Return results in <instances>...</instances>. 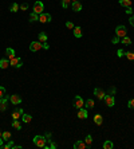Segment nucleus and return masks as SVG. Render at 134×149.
Masks as SVG:
<instances>
[{
	"label": "nucleus",
	"instance_id": "nucleus-35",
	"mask_svg": "<svg viewBox=\"0 0 134 149\" xmlns=\"http://www.w3.org/2000/svg\"><path fill=\"white\" fill-rule=\"evenodd\" d=\"M5 95V89L3 86H0V98H3Z\"/></svg>",
	"mask_w": 134,
	"mask_h": 149
},
{
	"label": "nucleus",
	"instance_id": "nucleus-11",
	"mask_svg": "<svg viewBox=\"0 0 134 149\" xmlns=\"http://www.w3.org/2000/svg\"><path fill=\"white\" fill-rule=\"evenodd\" d=\"M87 109L86 108H81V109H78V118H81V120H85L87 118Z\"/></svg>",
	"mask_w": 134,
	"mask_h": 149
},
{
	"label": "nucleus",
	"instance_id": "nucleus-40",
	"mask_svg": "<svg viewBox=\"0 0 134 149\" xmlns=\"http://www.w3.org/2000/svg\"><path fill=\"white\" fill-rule=\"evenodd\" d=\"M119 40H121V39H119V38H118V36H114V38H113V40H111V42H113V43H114V44H115V43H118V42H119Z\"/></svg>",
	"mask_w": 134,
	"mask_h": 149
},
{
	"label": "nucleus",
	"instance_id": "nucleus-8",
	"mask_svg": "<svg viewBox=\"0 0 134 149\" xmlns=\"http://www.w3.org/2000/svg\"><path fill=\"white\" fill-rule=\"evenodd\" d=\"M94 95H95L98 99H105V97H106V93H105V90H103V89H99V87H97V89H94Z\"/></svg>",
	"mask_w": 134,
	"mask_h": 149
},
{
	"label": "nucleus",
	"instance_id": "nucleus-25",
	"mask_svg": "<svg viewBox=\"0 0 134 149\" xmlns=\"http://www.w3.org/2000/svg\"><path fill=\"white\" fill-rule=\"evenodd\" d=\"M2 139H3V141L11 140V133H9V132H3V133H2Z\"/></svg>",
	"mask_w": 134,
	"mask_h": 149
},
{
	"label": "nucleus",
	"instance_id": "nucleus-27",
	"mask_svg": "<svg viewBox=\"0 0 134 149\" xmlns=\"http://www.w3.org/2000/svg\"><path fill=\"white\" fill-rule=\"evenodd\" d=\"M121 43H124L125 46H129V44H131V39L126 35L125 38H122V39H121Z\"/></svg>",
	"mask_w": 134,
	"mask_h": 149
},
{
	"label": "nucleus",
	"instance_id": "nucleus-34",
	"mask_svg": "<svg viewBox=\"0 0 134 149\" xmlns=\"http://www.w3.org/2000/svg\"><path fill=\"white\" fill-rule=\"evenodd\" d=\"M66 27H67V28H70V30H74L75 26H74V23H72V22H66Z\"/></svg>",
	"mask_w": 134,
	"mask_h": 149
},
{
	"label": "nucleus",
	"instance_id": "nucleus-20",
	"mask_svg": "<svg viewBox=\"0 0 134 149\" xmlns=\"http://www.w3.org/2000/svg\"><path fill=\"white\" fill-rule=\"evenodd\" d=\"M8 66H11V65H9V61H8V59H5V58L0 59V68H7Z\"/></svg>",
	"mask_w": 134,
	"mask_h": 149
},
{
	"label": "nucleus",
	"instance_id": "nucleus-22",
	"mask_svg": "<svg viewBox=\"0 0 134 149\" xmlns=\"http://www.w3.org/2000/svg\"><path fill=\"white\" fill-rule=\"evenodd\" d=\"M94 101L93 99H87L86 102H85V106H86V109H93L94 108Z\"/></svg>",
	"mask_w": 134,
	"mask_h": 149
},
{
	"label": "nucleus",
	"instance_id": "nucleus-47",
	"mask_svg": "<svg viewBox=\"0 0 134 149\" xmlns=\"http://www.w3.org/2000/svg\"><path fill=\"white\" fill-rule=\"evenodd\" d=\"M71 2H78V0H71Z\"/></svg>",
	"mask_w": 134,
	"mask_h": 149
},
{
	"label": "nucleus",
	"instance_id": "nucleus-15",
	"mask_svg": "<svg viewBox=\"0 0 134 149\" xmlns=\"http://www.w3.org/2000/svg\"><path fill=\"white\" fill-rule=\"evenodd\" d=\"M71 8H72V11H75V12H79V11H82V4L79 2H72Z\"/></svg>",
	"mask_w": 134,
	"mask_h": 149
},
{
	"label": "nucleus",
	"instance_id": "nucleus-5",
	"mask_svg": "<svg viewBox=\"0 0 134 149\" xmlns=\"http://www.w3.org/2000/svg\"><path fill=\"white\" fill-rule=\"evenodd\" d=\"M72 105H74V108H76V109H81V108L85 106V101L82 99V97L76 95V97L74 98V101H72Z\"/></svg>",
	"mask_w": 134,
	"mask_h": 149
},
{
	"label": "nucleus",
	"instance_id": "nucleus-38",
	"mask_svg": "<svg viewBox=\"0 0 134 149\" xmlns=\"http://www.w3.org/2000/svg\"><path fill=\"white\" fill-rule=\"evenodd\" d=\"M19 8L21 11H26V9H28V4H21V6H19Z\"/></svg>",
	"mask_w": 134,
	"mask_h": 149
},
{
	"label": "nucleus",
	"instance_id": "nucleus-21",
	"mask_svg": "<svg viewBox=\"0 0 134 149\" xmlns=\"http://www.w3.org/2000/svg\"><path fill=\"white\" fill-rule=\"evenodd\" d=\"M94 122H95L97 125H102V122H103V117L100 116V114H95V116H94Z\"/></svg>",
	"mask_w": 134,
	"mask_h": 149
},
{
	"label": "nucleus",
	"instance_id": "nucleus-23",
	"mask_svg": "<svg viewBox=\"0 0 134 149\" xmlns=\"http://www.w3.org/2000/svg\"><path fill=\"white\" fill-rule=\"evenodd\" d=\"M119 4L124 7H131V0H119Z\"/></svg>",
	"mask_w": 134,
	"mask_h": 149
},
{
	"label": "nucleus",
	"instance_id": "nucleus-46",
	"mask_svg": "<svg viewBox=\"0 0 134 149\" xmlns=\"http://www.w3.org/2000/svg\"><path fill=\"white\" fill-rule=\"evenodd\" d=\"M0 139H2V132H0Z\"/></svg>",
	"mask_w": 134,
	"mask_h": 149
},
{
	"label": "nucleus",
	"instance_id": "nucleus-3",
	"mask_svg": "<svg viewBox=\"0 0 134 149\" xmlns=\"http://www.w3.org/2000/svg\"><path fill=\"white\" fill-rule=\"evenodd\" d=\"M43 11H44V4L43 2H35V4H34V12L40 15L43 14Z\"/></svg>",
	"mask_w": 134,
	"mask_h": 149
},
{
	"label": "nucleus",
	"instance_id": "nucleus-39",
	"mask_svg": "<svg viewBox=\"0 0 134 149\" xmlns=\"http://www.w3.org/2000/svg\"><path fill=\"white\" fill-rule=\"evenodd\" d=\"M129 23H130V24H131V26L134 27V14H133V15L130 16V19H129Z\"/></svg>",
	"mask_w": 134,
	"mask_h": 149
},
{
	"label": "nucleus",
	"instance_id": "nucleus-43",
	"mask_svg": "<svg viewBox=\"0 0 134 149\" xmlns=\"http://www.w3.org/2000/svg\"><path fill=\"white\" fill-rule=\"evenodd\" d=\"M43 49H44V50H48V49H50V46H48L47 43H43Z\"/></svg>",
	"mask_w": 134,
	"mask_h": 149
},
{
	"label": "nucleus",
	"instance_id": "nucleus-33",
	"mask_svg": "<svg viewBox=\"0 0 134 149\" xmlns=\"http://www.w3.org/2000/svg\"><path fill=\"white\" fill-rule=\"evenodd\" d=\"M125 55H126V58H127L129 61H134V52H131V51H127Z\"/></svg>",
	"mask_w": 134,
	"mask_h": 149
},
{
	"label": "nucleus",
	"instance_id": "nucleus-16",
	"mask_svg": "<svg viewBox=\"0 0 134 149\" xmlns=\"http://www.w3.org/2000/svg\"><path fill=\"white\" fill-rule=\"evenodd\" d=\"M74 36L75 38H82V35H83V34H82V28L79 27V26H78V27H74Z\"/></svg>",
	"mask_w": 134,
	"mask_h": 149
},
{
	"label": "nucleus",
	"instance_id": "nucleus-6",
	"mask_svg": "<svg viewBox=\"0 0 134 149\" xmlns=\"http://www.w3.org/2000/svg\"><path fill=\"white\" fill-rule=\"evenodd\" d=\"M40 49H43V43H40L39 40H38V42H31V43H30V50H31L32 52H36V51H39Z\"/></svg>",
	"mask_w": 134,
	"mask_h": 149
},
{
	"label": "nucleus",
	"instance_id": "nucleus-24",
	"mask_svg": "<svg viewBox=\"0 0 134 149\" xmlns=\"http://www.w3.org/2000/svg\"><path fill=\"white\" fill-rule=\"evenodd\" d=\"M38 20H39V15H38V14L32 12V14L30 15V22H31V23H34V22H38Z\"/></svg>",
	"mask_w": 134,
	"mask_h": 149
},
{
	"label": "nucleus",
	"instance_id": "nucleus-45",
	"mask_svg": "<svg viewBox=\"0 0 134 149\" xmlns=\"http://www.w3.org/2000/svg\"><path fill=\"white\" fill-rule=\"evenodd\" d=\"M50 148H52V149H54V148H57V144H54V142L51 141V145H50Z\"/></svg>",
	"mask_w": 134,
	"mask_h": 149
},
{
	"label": "nucleus",
	"instance_id": "nucleus-12",
	"mask_svg": "<svg viewBox=\"0 0 134 149\" xmlns=\"http://www.w3.org/2000/svg\"><path fill=\"white\" fill-rule=\"evenodd\" d=\"M9 101H11V104H14V105H19L21 102V98L18 94H14V95H9Z\"/></svg>",
	"mask_w": 134,
	"mask_h": 149
},
{
	"label": "nucleus",
	"instance_id": "nucleus-17",
	"mask_svg": "<svg viewBox=\"0 0 134 149\" xmlns=\"http://www.w3.org/2000/svg\"><path fill=\"white\" fill-rule=\"evenodd\" d=\"M38 39L40 43H46L47 42V35H46V32H39V35H38Z\"/></svg>",
	"mask_w": 134,
	"mask_h": 149
},
{
	"label": "nucleus",
	"instance_id": "nucleus-42",
	"mask_svg": "<svg viewBox=\"0 0 134 149\" xmlns=\"http://www.w3.org/2000/svg\"><path fill=\"white\" fill-rule=\"evenodd\" d=\"M131 12H133V9H131V7H127V8H126V14H129V15H130Z\"/></svg>",
	"mask_w": 134,
	"mask_h": 149
},
{
	"label": "nucleus",
	"instance_id": "nucleus-41",
	"mask_svg": "<svg viewBox=\"0 0 134 149\" xmlns=\"http://www.w3.org/2000/svg\"><path fill=\"white\" fill-rule=\"evenodd\" d=\"M115 91H117V89H115V87H111V89H110V93H111V95H113V94H115Z\"/></svg>",
	"mask_w": 134,
	"mask_h": 149
},
{
	"label": "nucleus",
	"instance_id": "nucleus-37",
	"mask_svg": "<svg viewBox=\"0 0 134 149\" xmlns=\"http://www.w3.org/2000/svg\"><path fill=\"white\" fill-rule=\"evenodd\" d=\"M125 54H126V52H125L124 50H118V51H117V55L119 56V58H121V56H124Z\"/></svg>",
	"mask_w": 134,
	"mask_h": 149
},
{
	"label": "nucleus",
	"instance_id": "nucleus-2",
	"mask_svg": "<svg viewBox=\"0 0 134 149\" xmlns=\"http://www.w3.org/2000/svg\"><path fill=\"white\" fill-rule=\"evenodd\" d=\"M126 35H127V30H126L125 26H118V27L115 28V36H118L119 39L125 38Z\"/></svg>",
	"mask_w": 134,
	"mask_h": 149
},
{
	"label": "nucleus",
	"instance_id": "nucleus-32",
	"mask_svg": "<svg viewBox=\"0 0 134 149\" xmlns=\"http://www.w3.org/2000/svg\"><path fill=\"white\" fill-rule=\"evenodd\" d=\"M71 6V0H62V7L63 8H67Z\"/></svg>",
	"mask_w": 134,
	"mask_h": 149
},
{
	"label": "nucleus",
	"instance_id": "nucleus-31",
	"mask_svg": "<svg viewBox=\"0 0 134 149\" xmlns=\"http://www.w3.org/2000/svg\"><path fill=\"white\" fill-rule=\"evenodd\" d=\"M114 145H113V142H111V141H105L103 142V149H111V148H113Z\"/></svg>",
	"mask_w": 134,
	"mask_h": 149
},
{
	"label": "nucleus",
	"instance_id": "nucleus-9",
	"mask_svg": "<svg viewBox=\"0 0 134 149\" xmlns=\"http://www.w3.org/2000/svg\"><path fill=\"white\" fill-rule=\"evenodd\" d=\"M103 101H105V104H106L109 108H113V106H114V104H115V99H114V97L111 95V94H109V95L106 94V97H105V99H103Z\"/></svg>",
	"mask_w": 134,
	"mask_h": 149
},
{
	"label": "nucleus",
	"instance_id": "nucleus-14",
	"mask_svg": "<svg viewBox=\"0 0 134 149\" xmlns=\"http://www.w3.org/2000/svg\"><path fill=\"white\" fill-rule=\"evenodd\" d=\"M74 148H75V149H85V148H87V144H86L85 141L78 140V141L74 144Z\"/></svg>",
	"mask_w": 134,
	"mask_h": 149
},
{
	"label": "nucleus",
	"instance_id": "nucleus-26",
	"mask_svg": "<svg viewBox=\"0 0 134 149\" xmlns=\"http://www.w3.org/2000/svg\"><path fill=\"white\" fill-rule=\"evenodd\" d=\"M14 145H15V144H14V141H12V140H8V141H7V144H5V145H3V149H12V148H14Z\"/></svg>",
	"mask_w": 134,
	"mask_h": 149
},
{
	"label": "nucleus",
	"instance_id": "nucleus-1",
	"mask_svg": "<svg viewBox=\"0 0 134 149\" xmlns=\"http://www.w3.org/2000/svg\"><path fill=\"white\" fill-rule=\"evenodd\" d=\"M34 144H35L38 148H46V149L48 148L46 137H43V136H35L34 137Z\"/></svg>",
	"mask_w": 134,
	"mask_h": 149
},
{
	"label": "nucleus",
	"instance_id": "nucleus-19",
	"mask_svg": "<svg viewBox=\"0 0 134 149\" xmlns=\"http://www.w3.org/2000/svg\"><path fill=\"white\" fill-rule=\"evenodd\" d=\"M5 52H7V56H8V59H12V58H15V50H14V49L8 47V49L5 50Z\"/></svg>",
	"mask_w": 134,
	"mask_h": 149
},
{
	"label": "nucleus",
	"instance_id": "nucleus-30",
	"mask_svg": "<svg viewBox=\"0 0 134 149\" xmlns=\"http://www.w3.org/2000/svg\"><path fill=\"white\" fill-rule=\"evenodd\" d=\"M85 142L87 144V146H88V148H90V146H91V144H93V137H91L90 134H88V136H86V139H85Z\"/></svg>",
	"mask_w": 134,
	"mask_h": 149
},
{
	"label": "nucleus",
	"instance_id": "nucleus-7",
	"mask_svg": "<svg viewBox=\"0 0 134 149\" xmlns=\"http://www.w3.org/2000/svg\"><path fill=\"white\" fill-rule=\"evenodd\" d=\"M8 101H9V95H4L3 98H0V110L4 111L8 108Z\"/></svg>",
	"mask_w": 134,
	"mask_h": 149
},
{
	"label": "nucleus",
	"instance_id": "nucleus-44",
	"mask_svg": "<svg viewBox=\"0 0 134 149\" xmlns=\"http://www.w3.org/2000/svg\"><path fill=\"white\" fill-rule=\"evenodd\" d=\"M12 149H21V145H14Z\"/></svg>",
	"mask_w": 134,
	"mask_h": 149
},
{
	"label": "nucleus",
	"instance_id": "nucleus-4",
	"mask_svg": "<svg viewBox=\"0 0 134 149\" xmlns=\"http://www.w3.org/2000/svg\"><path fill=\"white\" fill-rule=\"evenodd\" d=\"M9 65L15 67V68H20L21 65H23V61H21V58H18V56H15V58L9 59Z\"/></svg>",
	"mask_w": 134,
	"mask_h": 149
},
{
	"label": "nucleus",
	"instance_id": "nucleus-29",
	"mask_svg": "<svg viewBox=\"0 0 134 149\" xmlns=\"http://www.w3.org/2000/svg\"><path fill=\"white\" fill-rule=\"evenodd\" d=\"M9 11H11V12H18V11H19V4H18V3L11 4V7H9Z\"/></svg>",
	"mask_w": 134,
	"mask_h": 149
},
{
	"label": "nucleus",
	"instance_id": "nucleus-13",
	"mask_svg": "<svg viewBox=\"0 0 134 149\" xmlns=\"http://www.w3.org/2000/svg\"><path fill=\"white\" fill-rule=\"evenodd\" d=\"M21 114H23V109L18 108V109L14 110V113H12V118H14V120H19V118H21Z\"/></svg>",
	"mask_w": 134,
	"mask_h": 149
},
{
	"label": "nucleus",
	"instance_id": "nucleus-18",
	"mask_svg": "<svg viewBox=\"0 0 134 149\" xmlns=\"http://www.w3.org/2000/svg\"><path fill=\"white\" fill-rule=\"evenodd\" d=\"M21 121H23L24 124H30L31 121H32V117L30 116V114H21Z\"/></svg>",
	"mask_w": 134,
	"mask_h": 149
},
{
	"label": "nucleus",
	"instance_id": "nucleus-10",
	"mask_svg": "<svg viewBox=\"0 0 134 149\" xmlns=\"http://www.w3.org/2000/svg\"><path fill=\"white\" fill-rule=\"evenodd\" d=\"M39 22L40 23H50L51 22V15L50 14H40L39 15Z\"/></svg>",
	"mask_w": 134,
	"mask_h": 149
},
{
	"label": "nucleus",
	"instance_id": "nucleus-36",
	"mask_svg": "<svg viewBox=\"0 0 134 149\" xmlns=\"http://www.w3.org/2000/svg\"><path fill=\"white\" fill-rule=\"evenodd\" d=\"M127 106H129L130 109H134V98H133V99H130V101L127 102Z\"/></svg>",
	"mask_w": 134,
	"mask_h": 149
},
{
	"label": "nucleus",
	"instance_id": "nucleus-28",
	"mask_svg": "<svg viewBox=\"0 0 134 149\" xmlns=\"http://www.w3.org/2000/svg\"><path fill=\"white\" fill-rule=\"evenodd\" d=\"M12 128H15V129L20 130V129H21V124H20L18 120H14V121H12Z\"/></svg>",
	"mask_w": 134,
	"mask_h": 149
}]
</instances>
